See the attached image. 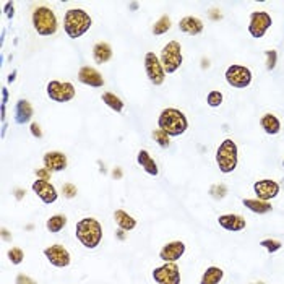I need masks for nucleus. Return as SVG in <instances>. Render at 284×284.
Here are the masks:
<instances>
[{"label": "nucleus", "mask_w": 284, "mask_h": 284, "mask_svg": "<svg viewBox=\"0 0 284 284\" xmlns=\"http://www.w3.org/2000/svg\"><path fill=\"white\" fill-rule=\"evenodd\" d=\"M158 284H180V270L175 263H166L153 271Z\"/></svg>", "instance_id": "9b49d317"}, {"label": "nucleus", "mask_w": 284, "mask_h": 284, "mask_svg": "<svg viewBox=\"0 0 284 284\" xmlns=\"http://www.w3.org/2000/svg\"><path fill=\"white\" fill-rule=\"evenodd\" d=\"M15 284H36V281H33L31 278L26 276V274H18V276H16Z\"/></svg>", "instance_id": "e433bc0d"}, {"label": "nucleus", "mask_w": 284, "mask_h": 284, "mask_svg": "<svg viewBox=\"0 0 284 284\" xmlns=\"http://www.w3.org/2000/svg\"><path fill=\"white\" fill-rule=\"evenodd\" d=\"M185 253V244L180 241H174L169 242L167 245H164L159 252V259L166 263H175L180 256Z\"/></svg>", "instance_id": "2eb2a0df"}, {"label": "nucleus", "mask_w": 284, "mask_h": 284, "mask_svg": "<svg viewBox=\"0 0 284 284\" xmlns=\"http://www.w3.org/2000/svg\"><path fill=\"white\" fill-rule=\"evenodd\" d=\"M15 75H16V72H13V73H12L10 76H8V82H10V83H12V82H13V80H15Z\"/></svg>", "instance_id": "a18cd8bd"}, {"label": "nucleus", "mask_w": 284, "mask_h": 284, "mask_svg": "<svg viewBox=\"0 0 284 284\" xmlns=\"http://www.w3.org/2000/svg\"><path fill=\"white\" fill-rule=\"evenodd\" d=\"M2 236H4V239H8L10 236H8V230L7 229H2Z\"/></svg>", "instance_id": "c03bdc74"}, {"label": "nucleus", "mask_w": 284, "mask_h": 284, "mask_svg": "<svg viewBox=\"0 0 284 284\" xmlns=\"http://www.w3.org/2000/svg\"><path fill=\"white\" fill-rule=\"evenodd\" d=\"M47 96L56 102H68L75 97V86L68 82H49Z\"/></svg>", "instance_id": "1a4fd4ad"}, {"label": "nucleus", "mask_w": 284, "mask_h": 284, "mask_svg": "<svg viewBox=\"0 0 284 284\" xmlns=\"http://www.w3.org/2000/svg\"><path fill=\"white\" fill-rule=\"evenodd\" d=\"M76 239L86 248H96L102 239V226L94 218H83L76 223Z\"/></svg>", "instance_id": "f257e3e1"}, {"label": "nucleus", "mask_w": 284, "mask_h": 284, "mask_svg": "<svg viewBox=\"0 0 284 284\" xmlns=\"http://www.w3.org/2000/svg\"><path fill=\"white\" fill-rule=\"evenodd\" d=\"M260 125L265 130V133H268V135H276L281 130V122L274 114H265L260 119Z\"/></svg>", "instance_id": "5701e85b"}, {"label": "nucleus", "mask_w": 284, "mask_h": 284, "mask_svg": "<svg viewBox=\"0 0 284 284\" xmlns=\"http://www.w3.org/2000/svg\"><path fill=\"white\" fill-rule=\"evenodd\" d=\"M114 219L115 223H117V226L122 229V230H132L137 227V219L130 216L128 213H125L123 210H117L114 213Z\"/></svg>", "instance_id": "393cba45"}, {"label": "nucleus", "mask_w": 284, "mask_h": 284, "mask_svg": "<svg viewBox=\"0 0 284 284\" xmlns=\"http://www.w3.org/2000/svg\"><path fill=\"white\" fill-rule=\"evenodd\" d=\"M171 30V18L169 16H161L153 26V34H156V36H159V34H164Z\"/></svg>", "instance_id": "c85d7f7f"}, {"label": "nucleus", "mask_w": 284, "mask_h": 284, "mask_svg": "<svg viewBox=\"0 0 284 284\" xmlns=\"http://www.w3.org/2000/svg\"><path fill=\"white\" fill-rule=\"evenodd\" d=\"M179 28L180 31L190 34V36H198L203 31V21L197 18V16H185V18L180 20Z\"/></svg>", "instance_id": "6ab92c4d"}, {"label": "nucleus", "mask_w": 284, "mask_h": 284, "mask_svg": "<svg viewBox=\"0 0 284 284\" xmlns=\"http://www.w3.org/2000/svg\"><path fill=\"white\" fill-rule=\"evenodd\" d=\"M260 245L265 248V250H268L270 253L278 252L279 248L282 247V244H281L279 241H276V239H265V241L260 242Z\"/></svg>", "instance_id": "2f4dec72"}, {"label": "nucleus", "mask_w": 284, "mask_h": 284, "mask_svg": "<svg viewBox=\"0 0 284 284\" xmlns=\"http://www.w3.org/2000/svg\"><path fill=\"white\" fill-rule=\"evenodd\" d=\"M273 20L271 15L266 12H253L250 15V21H248V33L252 38L260 39L265 36V33L271 28Z\"/></svg>", "instance_id": "6e6552de"}, {"label": "nucleus", "mask_w": 284, "mask_h": 284, "mask_svg": "<svg viewBox=\"0 0 284 284\" xmlns=\"http://www.w3.org/2000/svg\"><path fill=\"white\" fill-rule=\"evenodd\" d=\"M33 192L38 195V197L46 203V205H50V203H54L59 197V193L56 190V187L47 180H42L38 179L33 182Z\"/></svg>", "instance_id": "4468645a"}, {"label": "nucleus", "mask_w": 284, "mask_h": 284, "mask_svg": "<svg viewBox=\"0 0 284 284\" xmlns=\"http://www.w3.org/2000/svg\"><path fill=\"white\" fill-rule=\"evenodd\" d=\"M42 163H44V167L49 169L50 172H60L67 167V156L59 151H49L44 154Z\"/></svg>", "instance_id": "dca6fc26"}, {"label": "nucleus", "mask_w": 284, "mask_h": 284, "mask_svg": "<svg viewBox=\"0 0 284 284\" xmlns=\"http://www.w3.org/2000/svg\"><path fill=\"white\" fill-rule=\"evenodd\" d=\"M137 161L138 164L143 167L145 172L149 174V175H158L159 169H158V164L154 163V159L149 156V153L146 151V149H141V151H138L137 154Z\"/></svg>", "instance_id": "412c9836"}, {"label": "nucleus", "mask_w": 284, "mask_h": 284, "mask_svg": "<svg viewBox=\"0 0 284 284\" xmlns=\"http://www.w3.org/2000/svg\"><path fill=\"white\" fill-rule=\"evenodd\" d=\"M34 30L41 36H52L57 31V16L47 7H39L33 12Z\"/></svg>", "instance_id": "39448f33"}, {"label": "nucleus", "mask_w": 284, "mask_h": 284, "mask_svg": "<svg viewBox=\"0 0 284 284\" xmlns=\"http://www.w3.org/2000/svg\"><path fill=\"white\" fill-rule=\"evenodd\" d=\"M211 18H213V20H218V18H221V13H211Z\"/></svg>", "instance_id": "37998d69"}, {"label": "nucleus", "mask_w": 284, "mask_h": 284, "mask_svg": "<svg viewBox=\"0 0 284 284\" xmlns=\"http://www.w3.org/2000/svg\"><path fill=\"white\" fill-rule=\"evenodd\" d=\"M226 82L233 88H239V90H244L248 85L252 83V72L250 68H247L244 65H230L226 70Z\"/></svg>", "instance_id": "0eeeda50"}, {"label": "nucleus", "mask_w": 284, "mask_h": 284, "mask_svg": "<svg viewBox=\"0 0 284 284\" xmlns=\"http://www.w3.org/2000/svg\"><path fill=\"white\" fill-rule=\"evenodd\" d=\"M112 57V49L108 42H97L93 47V59L96 64H106Z\"/></svg>", "instance_id": "4be33fe9"}, {"label": "nucleus", "mask_w": 284, "mask_h": 284, "mask_svg": "<svg viewBox=\"0 0 284 284\" xmlns=\"http://www.w3.org/2000/svg\"><path fill=\"white\" fill-rule=\"evenodd\" d=\"M15 5H13V2H7L5 4V13H7V16L8 18H13V15H15Z\"/></svg>", "instance_id": "58836bf2"}, {"label": "nucleus", "mask_w": 284, "mask_h": 284, "mask_svg": "<svg viewBox=\"0 0 284 284\" xmlns=\"http://www.w3.org/2000/svg\"><path fill=\"white\" fill-rule=\"evenodd\" d=\"M145 70H146L149 82H151L153 85L159 86L164 83V78H166L164 67L154 52H148V54L145 56Z\"/></svg>", "instance_id": "9d476101"}, {"label": "nucleus", "mask_w": 284, "mask_h": 284, "mask_svg": "<svg viewBox=\"0 0 284 284\" xmlns=\"http://www.w3.org/2000/svg\"><path fill=\"white\" fill-rule=\"evenodd\" d=\"M65 224H67V218L64 215H54V216H50L47 219L46 227L50 230V233L57 234V233H60V230L65 227Z\"/></svg>", "instance_id": "bb28decb"}, {"label": "nucleus", "mask_w": 284, "mask_h": 284, "mask_svg": "<svg viewBox=\"0 0 284 284\" xmlns=\"http://www.w3.org/2000/svg\"><path fill=\"white\" fill-rule=\"evenodd\" d=\"M102 102L115 112H122L123 111V102L120 97H117L114 93H102Z\"/></svg>", "instance_id": "cd10ccee"}, {"label": "nucleus", "mask_w": 284, "mask_h": 284, "mask_svg": "<svg viewBox=\"0 0 284 284\" xmlns=\"http://www.w3.org/2000/svg\"><path fill=\"white\" fill-rule=\"evenodd\" d=\"M23 259H24V253H23L21 248L13 247V248L8 250V260H10L13 265H20L23 262Z\"/></svg>", "instance_id": "473e14b6"}, {"label": "nucleus", "mask_w": 284, "mask_h": 284, "mask_svg": "<svg viewBox=\"0 0 284 284\" xmlns=\"http://www.w3.org/2000/svg\"><path fill=\"white\" fill-rule=\"evenodd\" d=\"M224 278V271L219 268V266H210L206 271L203 273L200 284H219Z\"/></svg>", "instance_id": "a878e982"}, {"label": "nucleus", "mask_w": 284, "mask_h": 284, "mask_svg": "<svg viewBox=\"0 0 284 284\" xmlns=\"http://www.w3.org/2000/svg\"><path fill=\"white\" fill-rule=\"evenodd\" d=\"M153 138L156 140V143L161 146V148H167V146H169V135H167L164 130H161V128L154 130L153 132Z\"/></svg>", "instance_id": "c756f323"}, {"label": "nucleus", "mask_w": 284, "mask_h": 284, "mask_svg": "<svg viewBox=\"0 0 284 284\" xmlns=\"http://www.w3.org/2000/svg\"><path fill=\"white\" fill-rule=\"evenodd\" d=\"M282 166H284V163H282Z\"/></svg>", "instance_id": "09e8293b"}, {"label": "nucleus", "mask_w": 284, "mask_h": 284, "mask_svg": "<svg viewBox=\"0 0 284 284\" xmlns=\"http://www.w3.org/2000/svg\"><path fill=\"white\" fill-rule=\"evenodd\" d=\"M23 193H24V192H23V190H20V189H18V190H16V198H18V200H20V198L23 197Z\"/></svg>", "instance_id": "79ce46f5"}, {"label": "nucleus", "mask_w": 284, "mask_h": 284, "mask_svg": "<svg viewBox=\"0 0 284 284\" xmlns=\"http://www.w3.org/2000/svg\"><path fill=\"white\" fill-rule=\"evenodd\" d=\"M265 56H266V70H273L276 67V59H278L276 50H266Z\"/></svg>", "instance_id": "72a5a7b5"}, {"label": "nucleus", "mask_w": 284, "mask_h": 284, "mask_svg": "<svg viewBox=\"0 0 284 284\" xmlns=\"http://www.w3.org/2000/svg\"><path fill=\"white\" fill-rule=\"evenodd\" d=\"M31 133H33V137H36V138H41L42 137V132H41V127L38 125V123H31V127H30Z\"/></svg>", "instance_id": "4c0bfd02"}, {"label": "nucleus", "mask_w": 284, "mask_h": 284, "mask_svg": "<svg viewBox=\"0 0 284 284\" xmlns=\"http://www.w3.org/2000/svg\"><path fill=\"white\" fill-rule=\"evenodd\" d=\"M244 206L248 208L252 213H256V215H266L273 210L270 201H262L259 198H244Z\"/></svg>", "instance_id": "b1692460"}, {"label": "nucleus", "mask_w": 284, "mask_h": 284, "mask_svg": "<svg viewBox=\"0 0 284 284\" xmlns=\"http://www.w3.org/2000/svg\"><path fill=\"white\" fill-rule=\"evenodd\" d=\"M161 64L166 73H174L182 65V47L177 41L167 42L161 50Z\"/></svg>", "instance_id": "423d86ee"}, {"label": "nucleus", "mask_w": 284, "mask_h": 284, "mask_svg": "<svg viewBox=\"0 0 284 284\" xmlns=\"http://www.w3.org/2000/svg\"><path fill=\"white\" fill-rule=\"evenodd\" d=\"M218 223L223 229L229 230V233H239V230L245 229L247 226L245 219L239 215H223L218 218Z\"/></svg>", "instance_id": "a211bd4d"}, {"label": "nucleus", "mask_w": 284, "mask_h": 284, "mask_svg": "<svg viewBox=\"0 0 284 284\" xmlns=\"http://www.w3.org/2000/svg\"><path fill=\"white\" fill-rule=\"evenodd\" d=\"M237 161H239V149L236 141H233L230 138L224 140L216 151V163L219 171L223 174H230L233 171H236Z\"/></svg>", "instance_id": "20e7f679"}, {"label": "nucleus", "mask_w": 284, "mask_h": 284, "mask_svg": "<svg viewBox=\"0 0 284 284\" xmlns=\"http://www.w3.org/2000/svg\"><path fill=\"white\" fill-rule=\"evenodd\" d=\"M44 255L46 259L50 262V265L57 266V268H65V266L70 265V253L65 247L62 245H50L44 250Z\"/></svg>", "instance_id": "ddd939ff"}, {"label": "nucleus", "mask_w": 284, "mask_h": 284, "mask_svg": "<svg viewBox=\"0 0 284 284\" xmlns=\"http://www.w3.org/2000/svg\"><path fill=\"white\" fill-rule=\"evenodd\" d=\"M62 193H64L65 198H73V197H76L78 190H76V187L73 184H64V187H62Z\"/></svg>", "instance_id": "f704fd0d"}, {"label": "nucleus", "mask_w": 284, "mask_h": 284, "mask_svg": "<svg viewBox=\"0 0 284 284\" xmlns=\"http://www.w3.org/2000/svg\"><path fill=\"white\" fill-rule=\"evenodd\" d=\"M31 117H33L31 104L26 99H20L16 102V108H15V122L18 123V125H23V123L30 122Z\"/></svg>", "instance_id": "aec40b11"}, {"label": "nucleus", "mask_w": 284, "mask_h": 284, "mask_svg": "<svg viewBox=\"0 0 284 284\" xmlns=\"http://www.w3.org/2000/svg\"><path fill=\"white\" fill-rule=\"evenodd\" d=\"M253 190H255L256 198H259V200L270 201L274 197H278V193H279V184L276 180H271V179H263V180L255 182Z\"/></svg>", "instance_id": "f8f14e48"}, {"label": "nucleus", "mask_w": 284, "mask_h": 284, "mask_svg": "<svg viewBox=\"0 0 284 284\" xmlns=\"http://www.w3.org/2000/svg\"><path fill=\"white\" fill-rule=\"evenodd\" d=\"M91 16L82 8H72L65 13L64 18V30L70 39H76L91 28Z\"/></svg>", "instance_id": "7ed1b4c3"}, {"label": "nucleus", "mask_w": 284, "mask_h": 284, "mask_svg": "<svg viewBox=\"0 0 284 284\" xmlns=\"http://www.w3.org/2000/svg\"><path fill=\"white\" fill-rule=\"evenodd\" d=\"M252 284H265V282H262V281H259V282H252Z\"/></svg>", "instance_id": "de8ad7c7"}, {"label": "nucleus", "mask_w": 284, "mask_h": 284, "mask_svg": "<svg viewBox=\"0 0 284 284\" xmlns=\"http://www.w3.org/2000/svg\"><path fill=\"white\" fill-rule=\"evenodd\" d=\"M78 80L83 85L93 86V88H101L104 85V80L101 76V73L94 70L93 67H82L78 72Z\"/></svg>", "instance_id": "f3484780"}, {"label": "nucleus", "mask_w": 284, "mask_h": 284, "mask_svg": "<svg viewBox=\"0 0 284 284\" xmlns=\"http://www.w3.org/2000/svg\"><path fill=\"white\" fill-rule=\"evenodd\" d=\"M36 174H38V177H41L42 180H49V177H50V171L46 169V167H44V169L36 171Z\"/></svg>", "instance_id": "ea45409f"}, {"label": "nucleus", "mask_w": 284, "mask_h": 284, "mask_svg": "<svg viewBox=\"0 0 284 284\" xmlns=\"http://www.w3.org/2000/svg\"><path fill=\"white\" fill-rule=\"evenodd\" d=\"M206 102L210 108H219L223 104V94H221V91H210L206 96Z\"/></svg>", "instance_id": "7c9ffc66"}, {"label": "nucleus", "mask_w": 284, "mask_h": 284, "mask_svg": "<svg viewBox=\"0 0 284 284\" xmlns=\"http://www.w3.org/2000/svg\"><path fill=\"white\" fill-rule=\"evenodd\" d=\"M119 239H125V236H123V230H122V229L119 230Z\"/></svg>", "instance_id": "49530a36"}, {"label": "nucleus", "mask_w": 284, "mask_h": 284, "mask_svg": "<svg viewBox=\"0 0 284 284\" xmlns=\"http://www.w3.org/2000/svg\"><path fill=\"white\" fill-rule=\"evenodd\" d=\"M210 193H211V197H215V198H224V195L227 193V189L224 187V185H215V187H211Z\"/></svg>", "instance_id": "c9c22d12"}, {"label": "nucleus", "mask_w": 284, "mask_h": 284, "mask_svg": "<svg viewBox=\"0 0 284 284\" xmlns=\"http://www.w3.org/2000/svg\"><path fill=\"white\" fill-rule=\"evenodd\" d=\"M8 101V91H7V88H2V104H7Z\"/></svg>", "instance_id": "a19ab883"}, {"label": "nucleus", "mask_w": 284, "mask_h": 284, "mask_svg": "<svg viewBox=\"0 0 284 284\" xmlns=\"http://www.w3.org/2000/svg\"><path fill=\"white\" fill-rule=\"evenodd\" d=\"M158 125L161 130H164L169 137H179L185 133L189 127V120L185 114L179 109L167 108L161 112L158 119Z\"/></svg>", "instance_id": "f03ea898"}]
</instances>
